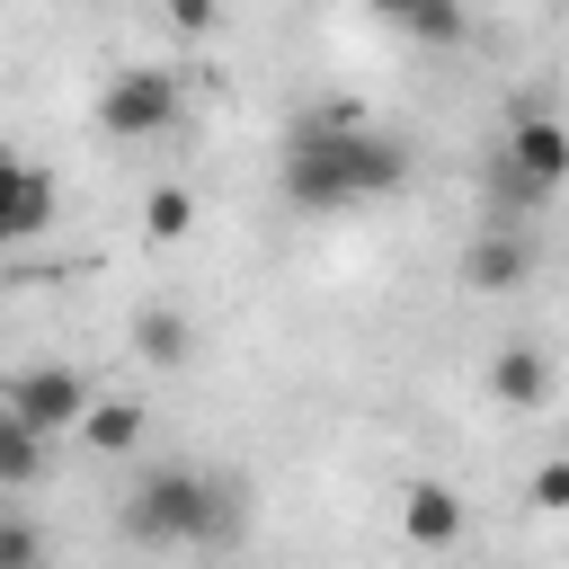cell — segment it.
<instances>
[{"instance_id":"obj_7","label":"cell","mask_w":569,"mask_h":569,"mask_svg":"<svg viewBox=\"0 0 569 569\" xmlns=\"http://www.w3.org/2000/svg\"><path fill=\"white\" fill-rule=\"evenodd\" d=\"M507 160H516L525 178L560 187V178H569V133H560V116H551V107H525V124L507 133Z\"/></svg>"},{"instance_id":"obj_19","label":"cell","mask_w":569,"mask_h":569,"mask_svg":"<svg viewBox=\"0 0 569 569\" xmlns=\"http://www.w3.org/2000/svg\"><path fill=\"white\" fill-rule=\"evenodd\" d=\"M365 9H373V18H400V9H409V0H365Z\"/></svg>"},{"instance_id":"obj_8","label":"cell","mask_w":569,"mask_h":569,"mask_svg":"<svg viewBox=\"0 0 569 569\" xmlns=\"http://www.w3.org/2000/svg\"><path fill=\"white\" fill-rule=\"evenodd\" d=\"M480 187H489V222H525V213H542L560 187H542V178H525L516 160H507V142L480 160Z\"/></svg>"},{"instance_id":"obj_5","label":"cell","mask_w":569,"mask_h":569,"mask_svg":"<svg viewBox=\"0 0 569 569\" xmlns=\"http://www.w3.org/2000/svg\"><path fill=\"white\" fill-rule=\"evenodd\" d=\"M525 276H533V249H525L516 222H489V231L462 249V284H471V293H516Z\"/></svg>"},{"instance_id":"obj_12","label":"cell","mask_w":569,"mask_h":569,"mask_svg":"<svg viewBox=\"0 0 569 569\" xmlns=\"http://www.w3.org/2000/svg\"><path fill=\"white\" fill-rule=\"evenodd\" d=\"M44 445H53L44 427H27V418H9V409H0V489H27V480H44V462H53Z\"/></svg>"},{"instance_id":"obj_6","label":"cell","mask_w":569,"mask_h":569,"mask_svg":"<svg viewBox=\"0 0 569 569\" xmlns=\"http://www.w3.org/2000/svg\"><path fill=\"white\" fill-rule=\"evenodd\" d=\"M44 222H53V178L0 151V249H9V240H36Z\"/></svg>"},{"instance_id":"obj_13","label":"cell","mask_w":569,"mask_h":569,"mask_svg":"<svg viewBox=\"0 0 569 569\" xmlns=\"http://www.w3.org/2000/svg\"><path fill=\"white\" fill-rule=\"evenodd\" d=\"M187 347H196V329H187L178 311H142V320H133V356H142V365H187Z\"/></svg>"},{"instance_id":"obj_14","label":"cell","mask_w":569,"mask_h":569,"mask_svg":"<svg viewBox=\"0 0 569 569\" xmlns=\"http://www.w3.org/2000/svg\"><path fill=\"white\" fill-rule=\"evenodd\" d=\"M400 27H409L418 44H462V27H471V18H462V0H409V9H400Z\"/></svg>"},{"instance_id":"obj_18","label":"cell","mask_w":569,"mask_h":569,"mask_svg":"<svg viewBox=\"0 0 569 569\" xmlns=\"http://www.w3.org/2000/svg\"><path fill=\"white\" fill-rule=\"evenodd\" d=\"M533 507H551V516L569 507V462H542V471H533Z\"/></svg>"},{"instance_id":"obj_16","label":"cell","mask_w":569,"mask_h":569,"mask_svg":"<svg viewBox=\"0 0 569 569\" xmlns=\"http://www.w3.org/2000/svg\"><path fill=\"white\" fill-rule=\"evenodd\" d=\"M36 551H44L36 525L27 516H0V569H36Z\"/></svg>"},{"instance_id":"obj_11","label":"cell","mask_w":569,"mask_h":569,"mask_svg":"<svg viewBox=\"0 0 569 569\" xmlns=\"http://www.w3.org/2000/svg\"><path fill=\"white\" fill-rule=\"evenodd\" d=\"M80 445H89V453H133V445H142V409L89 391V409H80Z\"/></svg>"},{"instance_id":"obj_15","label":"cell","mask_w":569,"mask_h":569,"mask_svg":"<svg viewBox=\"0 0 569 569\" xmlns=\"http://www.w3.org/2000/svg\"><path fill=\"white\" fill-rule=\"evenodd\" d=\"M187 222H196V196L187 187H151L142 196V231L151 240H187Z\"/></svg>"},{"instance_id":"obj_2","label":"cell","mask_w":569,"mask_h":569,"mask_svg":"<svg viewBox=\"0 0 569 569\" xmlns=\"http://www.w3.org/2000/svg\"><path fill=\"white\" fill-rule=\"evenodd\" d=\"M231 489V480H222ZM222 489L213 480H196V471H142V489L124 498V542H231V507H222Z\"/></svg>"},{"instance_id":"obj_4","label":"cell","mask_w":569,"mask_h":569,"mask_svg":"<svg viewBox=\"0 0 569 569\" xmlns=\"http://www.w3.org/2000/svg\"><path fill=\"white\" fill-rule=\"evenodd\" d=\"M0 409L27 418V427H44V436H62V427H80V409H89V373H71V365L9 373V382H0Z\"/></svg>"},{"instance_id":"obj_10","label":"cell","mask_w":569,"mask_h":569,"mask_svg":"<svg viewBox=\"0 0 569 569\" xmlns=\"http://www.w3.org/2000/svg\"><path fill=\"white\" fill-rule=\"evenodd\" d=\"M400 525H409V542L445 551V542L462 533V498H453L445 480H418V489H409V507H400Z\"/></svg>"},{"instance_id":"obj_1","label":"cell","mask_w":569,"mask_h":569,"mask_svg":"<svg viewBox=\"0 0 569 569\" xmlns=\"http://www.w3.org/2000/svg\"><path fill=\"white\" fill-rule=\"evenodd\" d=\"M409 187V151L391 133H373L356 107H320L311 124H293L284 142V196L293 204H365V196H391Z\"/></svg>"},{"instance_id":"obj_9","label":"cell","mask_w":569,"mask_h":569,"mask_svg":"<svg viewBox=\"0 0 569 569\" xmlns=\"http://www.w3.org/2000/svg\"><path fill=\"white\" fill-rule=\"evenodd\" d=\"M489 391H498L507 409H542V400H551V356H542V347H498Z\"/></svg>"},{"instance_id":"obj_3","label":"cell","mask_w":569,"mask_h":569,"mask_svg":"<svg viewBox=\"0 0 569 569\" xmlns=\"http://www.w3.org/2000/svg\"><path fill=\"white\" fill-rule=\"evenodd\" d=\"M98 124L116 142H151L178 124V71H116L107 98H98Z\"/></svg>"},{"instance_id":"obj_17","label":"cell","mask_w":569,"mask_h":569,"mask_svg":"<svg viewBox=\"0 0 569 569\" xmlns=\"http://www.w3.org/2000/svg\"><path fill=\"white\" fill-rule=\"evenodd\" d=\"M169 18H178V36H213V18H222V0H160Z\"/></svg>"}]
</instances>
